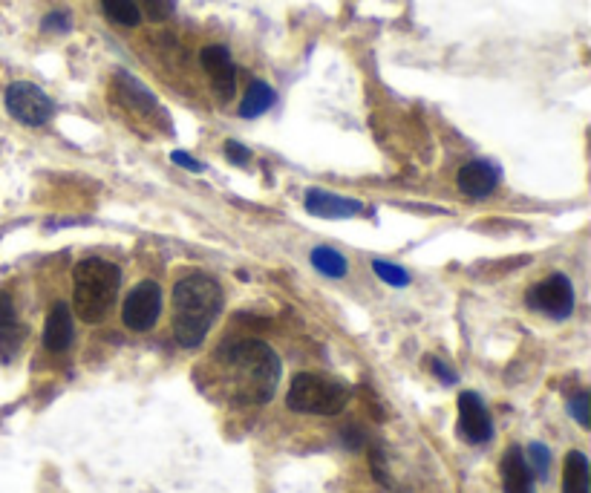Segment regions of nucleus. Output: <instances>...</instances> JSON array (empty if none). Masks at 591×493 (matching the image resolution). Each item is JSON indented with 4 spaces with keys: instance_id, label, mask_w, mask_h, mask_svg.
Listing matches in <instances>:
<instances>
[{
    "instance_id": "f257e3e1",
    "label": "nucleus",
    "mask_w": 591,
    "mask_h": 493,
    "mask_svg": "<svg viewBox=\"0 0 591 493\" xmlns=\"http://www.w3.org/2000/svg\"><path fill=\"white\" fill-rule=\"evenodd\" d=\"M217 364L222 367V390L237 404H266L280 384V358L263 341H234L217 349Z\"/></svg>"
},
{
    "instance_id": "f03ea898",
    "label": "nucleus",
    "mask_w": 591,
    "mask_h": 493,
    "mask_svg": "<svg viewBox=\"0 0 591 493\" xmlns=\"http://www.w3.org/2000/svg\"><path fill=\"white\" fill-rule=\"evenodd\" d=\"M222 286L211 274L191 272L173 283V338L185 349H197L220 318Z\"/></svg>"
},
{
    "instance_id": "7ed1b4c3",
    "label": "nucleus",
    "mask_w": 591,
    "mask_h": 493,
    "mask_svg": "<svg viewBox=\"0 0 591 493\" xmlns=\"http://www.w3.org/2000/svg\"><path fill=\"white\" fill-rule=\"evenodd\" d=\"M122 286V272L116 263L87 257L73 269V303L84 323H99L107 318Z\"/></svg>"
},
{
    "instance_id": "20e7f679",
    "label": "nucleus",
    "mask_w": 591,
    "mask_h": 493,
    "mask_svg": "<svg viewBox=\"0 0 591 493\" xmlns=\"http://www.w3.org/2000/svg\"><path fill=\"white\" fill-rule=\"evenodd\" d=\"M286 404L295 413H309V416H338L349 404V390L346 384L326 378L318 372H300L292 378V387L286 393Z\"/></svg>"
},
{
    "instance_id": "39448f33",
    "label": "nucleus",
    "mask_w": 591,
    "mask_h": 493,
    "mask_svg": "<svg viewBox=\"0 0 591 493\" xmlns=\"http://www.w3.org/2000/svg\"><path fill=\"white\" fill-rule=\"evenodd\" d=\"M6 110L15 122L26 127H44L55 116V101L29 81H15L6 87Z\"/></svg>"
},
{
    "instance_id": "423d86ee",
    "label": "nucleus",
    "mask_w": 591,
    "mask_h": 493,
    "mask_svg": "<svg viewBox=\"0 0 591 493\" xmlns=\"http://www.w3.org/2000/svg\"><path fill=\"white\" fill-rule=\"evenodd\" d=\"M528 306L554 321H566L574 312V286L566 274H548L528 292Z\"/></svg>"
},
{
    "instance_id": "0eeeda50",
    "label": "nucleus",
    "mask_w": 591,
    "mask_h": 493,
    "mask_svg": "<svg viewBox=\"0 0 591 493\" xmlns=\"http://www.w3.org/2000/svg\"><path fill=\"white\" fill-rule=\"evenodd\" d=\"M162 315V289L156 280H142L130 295L124 297L122 321L130 332H148Z\"/></svg>"
},
{
    "instance_id": "6e6552de",
    "label": "nucleus",
    "mask_w": 591,
    "mask_h": 493,
    "mask_svg": "<svg viewBox=\"0 0 591 493\" xmlns=\"http://www.w3.org/2000/svg\"><path fill=\"white\" fill-rule=\"evenodd\" d=\"M199 61H202V70L208 73L211 84H214V93L222 101L234 99V93H237V67H234L231 52L220 47V44H211V47L199 52Z\"/></svg>"
},
{
    "instance_id": "1a4fd4ad",
    "label": "nucleus",
    "mask_w": 591,
    "mask_h": 493,
    "mask_svg": "<svg viewBox=\"0 0 591 493\" xmlns=\"http://www.w3.org/2000/svg\"><path fill=\"white\" fill-rule=\"evenodd\" d=\"M459 433L470 444H485L493 439L491 413L476 393L459 395Z\"/></svg>"
},
{
    "instance_id": "9d476101",
    "label": "nucleus",
    "mask_w": 591,
    "mask_h": 493,
    "mask_svg": "<svg viewBox=\"0 0 591 493\" xmlns=\"http://www.w3.org/2000/svg\"><path fill=\"white\" fill-rule=\"evenodd\" d=\"M303 205L312 217H321V220H349V217H358L364 211V205L358 199L338 197V194L323 191V188H309Z\"/></svg>"
},
{
    "instance_id": "9b49d317",
    "label": "nucleus",
    "mask_w": 591,
    "mask_h": 493,
    "mask_svg": "<svg viewBox=\"0 0 591 493\" xmlns=\"http://www.w3.org/2000/svg\"><path fill=\"white\" fill-rule=\"evenodd\" d=\"M499 168L488 159H470L459 171V191L468 199H488L499 185Z\"/></svg>"
},
{
    "instance_id": "f8f14e48",
    "label": "nucleus",
    "mask_w": 591,
    "mask_h": 493,
    "mask_svg": "<svg viewBox=\"0 0 591 493\" xmlns=\"http://www.w3.org/2000/svg\"><path fill=\"white\" fill-rule=\"evenodd\" d=\"M502 485L505 493H537L534 491V473L528 459L522 456V447H508L502 459Z\"/></svg>"
},
{
    "instance_id": "ddd939ff",
    "label": "nucleus",
    "mask_w": 591,
    "mask_h": 493,
    "mask_svg": "<svg viewBox=\"0 0 591 493\" xmlns=\"http://www.w3.org/2000/svg\"><path fill=\"white\" fill-rule=\"evenodd\" d=\"M73 312L67 303H52L47 326H44V344L50 352H67L73 344Z\"/></svg>"
},
{
    "instance_id": "4468645a",
    "label": "nucleus",
    "mask_w": 591,
    "mask_h": 493,
    "mask_svg": "<svg viewBox=\"0 0 591 493\" xmlns=\"http://www.w3.org/2000/svg\"><path fill=\"white\" fill-rule=\"evenodd\" d=\"M116 96H119V101H122L124 107H130V110H136V113H150V110H156V96L150 93L139 78H133V75L116 73Z\"/></svg>"
},
{
    "instance_id": "2eb2a0df",
    "label": "nucleus",
    "mask_w": 591,
    "mask_h": 493,
    "mask_svg": "<svg viewBox=\"0 0 591 493\" xmlns=\"http://www.w3.org/2000/svg\"><path fill=\"white\" fill-rule=\"evenodd\" d=\"M21 338H24V326L18 321L15 300L9 292H0V349L12 355L21 346Z\"/></svg>"
},
{
    "instance_id": "dca6fc26",
    "label": "nucleus",
    "mask_w": 591,
    "mask_h": 493,
    "mask_svg": "<svg viewBox=\"0 0 591 493\" xmlns=\"http://www.w3.org/2000/svg\"><path fill=\"white\" fill-rule=\"evenodd\" d=\"M274 101H277L274 87H269L266 81H251L246 90V99L240 104V116L243 119H257V116L269 113L271 107H274Z\"/></svg>"
},
{
    "instance_id": "f3484780",
    "label": "nucleus",
    "mask_w": 591,
    "mask_h": 493,
    "mask_svg": "<svg viewBox=\"0 0 591 493\" xmlns=\"http://www.w3.org/2000/svg\"><path fill=\"white\" fill-rule=\"evenodd\" d=\"M563 493H589V459L580 450H571L563 465Z\"/></svg>"
},
{
    "instance_id": "a211bd4d",
    "label": "nucleus",
    "mask_w": 591,
    "mask_h": 493,
    "mask_svg": "<svg viewBox=\"0 0 591 493\" xmlns=\"http://www.w3.org/2000/svg\"><path fill=\"white\" fill-rule=\"evenodd\" d=\"M312 266L323 274V277H332V280H338V277H346L349 272V263H346V257L341 251H335V248H315L312 251Z\"/></svg>"
},
{
    "instance_id": "6ab92c4d",
    "label": "nucleus",
    "mask_w": 591,
    "mask_h": 493,
    "mask_svg": "<svg viewBox=\"0 0 591 493\" xmlns=\"http://www.w3.org/2000/svg\"><path fill=\"white\" fill-rule=\"evenodd\" d=\"M104 15L119 26H139L142 24V6L139 0H101Z\"/></svg>"
},
{
    "instance_id": "aec40b11",
    "label": "nucleus",
    "mask_w": 591,
    "mask_h": 493,
    "mask_svg": "<svg viewBox=\"0 0 591 493\" xmlns=\"http://www.w3.org/2000/svg\"><path fill=\"white\" fill-rule=\"evenodd\" d=\"M372 272H375L378 280H384V283L393 286V289L410 286V274H407V269H401L398 263H390V260H372Z\"/></svg>"
},
{
    "instance_id": "412c9836",
    "label": "nucleus",
    "mask_w": 591,
    "mask_h": 493,
    "mask_svg": "<svg viewBox=\"0 0 591 493\" xmlns=\"http://www.w3.org/2000/svg\"><path fill=\"white\" fill-rule=\"evenodd\" d=\"M528 465H531V473L537 476V479H545L548 476V468H551V453H548V447L540 442H534L528 447Z\"/></svg>"
},
{
    "instance_id": "4be33fe9",
    "label": "nucleus",
    "mask_w": 591,
    "mask_h": 493,
    "mask_svg": "<svg viewBox=\"0 0 591 493\" xmlns=\"http://www.w3.org/2000/svg\"><path fill=\"white\" fill-rule=\"evenodd\" d=\"M568 413L577 419V424L580 427H586L589 430L591 427V419H589V393H574V395H568Z\"/></svg>"
},
{
    "instance_id": "5701e85b",
    "label": "nucleus",
    "mask_w": 591,
    "mask_h": 493,
    "mask_svg": "<svg viewBox=\"0 0 591 493\" xmlns=\"http://www.w3.org/2000/svg\"><path fill=\"white\" fill-rule=\"evenodd\" d=\"M142 6H145L150 21H165V18H171L173 15L176 0H142Z\"/></svg>"
},
{
    "instance_id": "b1692460",
    "label": "nucleus",
    "mask_w": 591,
    "mask_h": 493,
    "mask_svg": "<svg viewBox=\"0 0 591 493\" xmlns=\"http://www.w3.org/2000/svg\"><path fill=\"white\" fill-rule=\"evenodd\" d=\"M44 32H70L73 29V18H70V12L64 9H55V12H50L47 18H44Z\"/></svg>"
},
{
    "instance_id": "393cba45",
    "label": "nucleus",
    "mask_w": 591,
    "mask_h": 493,
    "mask_svg": "<svg viewBox=\"0 0 591 493\" xmlns=\"http://www.w3.org/2000/svg\"><path fill=\"white\" fill-rule=\"evenodd\" d=\"M427 367H430V370H433V375H436V378H439L442 384H447V387H450V384H456V378H459L456 372H453L450 367H447V364H444L442 358H427Z\"/></svg>"
},
{
    "instance_id": "a878e982",
    "label": "nucleus",
    "mask_w": 591,
    "mask_h": 493,
    "mask_svg": "<svg viewBox=\"0 0 591 493\" xmlns=\"http://www.w3.org/2000/svg\"><path fill=\"white\" fill-rule=\"evenodd\" d=\"M171 162H173V165H182L185 171H191V173L205 171V162H197V159H194L191 153H185V150H173Z\"/></svg>"
},
{
    "instance_id": "bb28decb",
    "label": "nucleus",
    "mask_w": 591,
    "mask_h": 493,
    "mask_svg": "<svg viewBox=\"0 0 591 493\" xmlns=\"http://www.w3.org/2000/svg\"><path fill=\"white\" fill-rule=\"evenodd\" d=\"M225 156H228V162H234V165H246L248 159H251V150L246 145H240V142H228L225 145Z\"/></svg>"
}]
</instances>
